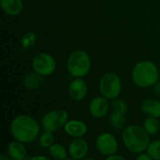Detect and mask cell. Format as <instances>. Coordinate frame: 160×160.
<instances>
[{"instance_id":"obj_28","label":"cell","mask_w":160,"mask_h":160,"mask_svg":"<svg viewBox=\"0 0 160 160\" xmlns=\"http://www.w3.org/2000/svg\"><path fill=\"white\" fill-rule=\"evenodd\" d=\"M159 79H160V74H159Z\"/></svg>"},{"instance_id":"obj_7","label":"cell","mask_w":160,"mask_h":160,"mask_svg":"<svg viewBox=\"0 0 160 160\" xmlns=\"http://www.w3.org/2000/svg\"><path fill=\"white\" fill-rule=\"evenodd\" d=\"M32 66L34 71L45 77L54 72L56 68V62L51 54L47 52H40L34 57Z\"/></svg>"},{"instance_id":"obj_19","label":"cell","mask_w":160,"mask_h":160,"mask_svg":"<svg viewBox=\"0 0 160 160\" xmlns=\"http://www.w3.org/2000/svg\"><path fill=\"white\" fill-rule=\"evenodd\" d=\"M143 128L149 133V135L157 134L160 129L159 121L156 117H149L143 123Z\"/></svg>"},{"instance_id":"obj_2","label":"cell","mask_w":160,"mask_h":160,"mask_svg":"<svg viewBox=\"0 0 160 160\" xmlns=\"http://www.w3.org/2000/svg\"><path fill=\"white\" fill-rule=\"evenodd\" d=\"M122 140L127 149L135 154L142 153L150 144L149 133L140 126H129L125 128Z\"/></svg>"},{"instance_id":"obj_9","label":"cell","mask_w":160,"mask_h":160,"mask_svg":"<svg viewBox=\"0 0 160 160\" xmlns=\"http://www.w3.org/2000/svg\"><path fill=\"white\" fill-rule=\"evenodd\" d=\"M87 92V83L81 78L73 80L68 85V95L74 101H82V99H84Z\"/></svg>"},{"instance_id":"obj_26","label":"cell","mask_w":160,"mask_h":160,"mask_svg":"<svg viewBox=\"0 0 160 160\" xmlns=\"http://www.w3.org/2000/svg\"><path fill=\"white\" fill-rule=\"evenodd\" d=\"M30 159H32V160H36V159L49 160V158H47V157H44V156H42V157H40V156H37V157H33V158H30Z\"/></svg>"},{"instance_id":"obj_10","label":"cell","mask_w":160,"mask_h":160,"mask_svg":"<svg viewBox=\"0 0 160 160\" xmlns=\"http://www.w3.org/2000/svg\"><path fill=\"white\" fill-rule=\"evenodd\" d=\"M109 111V103L105 97H97L89 104V112L95 118L104 117Z\"/></svg>"},{"instance_id":"obj_18","label":"cell","mask_w":160,"mask_h":160,"mask_svg":"<svg viewBox=\"0 0 160 160\" xmlns=\"http://www.w3.org/2000/svg\"><path fill=\"white\" fill-rule=\"evenodd\" d=\"M49 153L50 156L57 160H63L67 159L68 158V152L66 150V148L59 143H52L50 147H49Z\"/></svg>"},{"instance_id":"obj_8","label":"cell","mask_w":160,"mask_h":160,"mask_svg":"<svg viewBox=\"0 0 160 160\" xmlns=\"http://www.w3.org/2000/svg\"><path fill=\"white\" fill-rule=\"evenodd\" d=\"M96 148L100 155L107 158L116 154L118 149V142L112 134L102 133L97 139Z\"/></svg>"},{"instance_id":"obj_27","label":"cell","mask_w":160,"mask_h":160,"mask_svg":"<svg viewBox=\"0 0 160 160\" xmlns=\"http://www.w3.org/2000/svg\"><path fill=\"white\" fill-rule=\"evenodd\" d=\"M0 159H1V160H2V159L9 160V159H11V158H10V157H9V156L8 157V156H4V155H1V156H0Z\"/></svg>"},{"instance_id":"obj_24","label":"cell","mask_w":160,"mask_h":160,"mask_svg":"<svg viewBox=\"0 0 160 160\" xmlns=\"http://www.w3.org/2000/svg\"><path fill=\"white\" fill-rule=\"evenodd\" d=\"M107 160H115V159H119V160H125L126 158H124V157H121V156H117V155H112V156H110V157H107L106 158Z\"/></svg>"},{"instance_id":"obj_15","label":"cell","mask_w":160,"mask_h":160,"mask_svg":"<svg viewBox=\"0 0 160 160\" xmlns=\"http://www.w3.org/2000/svg\"><path fill=\"white\" fill-rule=\"evenodd\" d=\"M8 154L11 159L22 160L26 157V149L22 142L15 140L8 145Z\"/></svg>"},{"instance_id":"obj_23","label":"cell","mask_w":160,"mask_h":160,"mask_svg":"<svg viewBox=\"0 0 160 160\" xmlns=\"http://www.w3.org/2000/svg\"><path fill=\"white\" fill-rule=\"evenodd\" d=\"M137 159L138 160H152L151 157L146 153V154H142V153H140V155L137 157Z\"/></svg>"},{"instance_id":"obj_22","label":"cell","mask_w":160,"mask_h":160,"mask_svg":"<svg viewBox=\"0 0 160 160\" xmlns=\"http://www.w3.org/2000/svg\"><path fill=\"white\" fill-rule=\"evenodd\" d=\"M112 111L118 112H122V113H125V114H126V112L128 111V105L122 99L114 98L112 100Z\"/></svg>"},{"instance_id":"obj_5","label":"cell","mask_w":160,"mask_h":160,"mask_svg":"<svg viewBox=\"0 0 160 160\" xmlns=\"http://www.w3.org/2000/svg\"><path fill=\"white\" fill-rule=\"evenodd\" d=\"M99 90L102 96L106 98H116L122 90V82L120 77L112 72L104 74L99 82Z\"/></svg>"},{"instance_id":"obj_25","label":"cell","mask_w":160,"mask_h":160,"mask_svg":"<svg viewBox=\"0 0 160 160\" xmlns=\"http://www.w3.org/2000/svg\"><path fill=\"white\" fill-rule=\"evenodd\" d=\"M154 91L156 93L157 96H160V82H157L155 85H154Z\"/></svg>"},{"instance_id":"obj_14","label":"cell","mask_w":160,"mask_h":160,"mask_svg":"<svg viewBox=\"0 0 160 160\" xmlns=\"http://www.w3.org/2000/svg\"><path fill=\"white\" fill-rule=\"evenodd\" d=\"M142 112L149 117H160V101L157 99H145L141 104Z\"/></svg>"},{"instance_id":"obj_16","label":"cell","mask_w":160,"mask_h":160,"mask_svg":"<svg viewBox=\"0 0 160 160\" xmlns=\"http://www.w3.org/2000/svg\"><path fill=\"white\" fill-rule=\"evenodd\" d=\"M42 77L43 76L37 73L36 71L32 72V73H29L23 79L24 87L29 89V90H35V89L38 88L43 82V78Z\"/></svg>"},{"instance_id":"obj_11","label":"cell","mask_w":160,"mask_h":160,"mask_svg":"<svg viewBox=\"0 0 160 160\" xmlns=\"http://www.w3.org/2000/svg\"><path fill=\"white\" fill-rule=\"evenodd\" d=\"M88 143L82 138L74 139L68 147V154L73 159H83L88 154Z\"/></svg>"},{"instance_id":"obj_1","label":"cell","mask_w":160,"mask_h":160,"mask_svg":"<svg viewBox=\"0 0 160 160\" xmlns=\"http://www.w3.org/2000/svg\"><path fill=\"white\" fill-rule=\"evenodd\" d=\"M10 133L15 140L22 143H30L37 139L39 133V127L30 115L20 114L11 121Z\"/></svg>"},{"instance_id":"obj_6","label":"cell","mask_w":160,"mask_h":160,"mask_svg":"<svg viewBox=\"0 0 160 160\" xmlns=\"http://www.w3.org/2000/svg\"><path fill=\"white\" fill-rule=\"evenodd\" d=\"M68 113L67 111L59 109L46 113L41 120V125L44 130L55 132L63 128L68 122Z\"/></svg>"},{"instance_id":"obj_4","label":"cell","mask_w":160,"mask_h":160,"mask_svg":"<svg viewBox=\"0 0 160 160\" xmlns=\"http://www.w3.org/2000/svg\"><path fill=\"white\" fill-rule=\"evenodd\" d=\"M67 68L71 76L75 78H82L86 76L91 69L90 56L84 51H74L68 58Z\"/></svg>"},{"instance_id":"obj_21","label":"cell","mask_w":160,"mask_h":160,"mask_svg":"<svg viewBox=\"0 0 160 160\" xmlns=\"http://www.w3.org/2000/svg\"><path fill=\"white\" fill-rule=\"evenodd\" d=\"M54 142V136L52 131L45 130L39 137V143L44 148H49Z\"/></svg>"},{"instance_id":"obj_17","label":"cell","mask_w":160,"mask_h":160,"mask_svg":"<svg viewBox=\"0 0 160 160\" xmlns=\"http://www.w3.org/2000/svg\"><path fill=\"white\" fill-rule=\"evenodd\" d=\"M110 124L111 126L116 129V130H120L122 129L125 125H126V116H125V113H122V112H114L112 111V112L111 113L110 115Z\"/></svg>"},{"instance_id":"obj_20","label":"cell","mask_w":160,"mask_h":160,"mask_svg":"<svg viewBox=\"0 0 160 160\" xmlns=\"http://www.w3.org/2000/svg\"><path fill=\"white\" fill-rule=\"evenodd\" d=\"M146 151L152 159L160 160V140L150 142Z\"/></svg>"},{"instance_id":"obj_12","label":"cell","mask_w":160,"mask_h":160,"mask_svg":"<svg viewBox=\"0 0 160 160\" xmlns=\"http://www.w3.org/2000/svg\"><path fill=\"white\" fill-rule=\"evenodd\" d=\"M65 132L73 138H81L87 132V126L80 120H70L64 126Z\"/></svg>"},{"instance_id":"obj_3","label":"cell","mask_w":160,"mask_h":160,"mask_svg":"<svg viewBox=\"0 0 160 160\" xmlns=\"http://www.w3.org/2000/svg\"><path fill=\"white\" fill-rule=\"evenodd\" d=\"M131 78L135 85L141 88L154 86L159 79V72L156 64L152 61L143 60L135 65Z\"/></svg>"},{"instance_id":"obj_13","label":"cell","mask_w":160,"mask_h":160,"mask_svg":"<svg viewBox=\"0 0 160 160\" xmlns=\"http://www.w3.org/2000/svg\"><path fill=\"white\" fill-rule=\"evenodd\" d=\"M2 10L9 16L19 15L23 8L22 0H0Z\"/></svg>"}]
</instances>
